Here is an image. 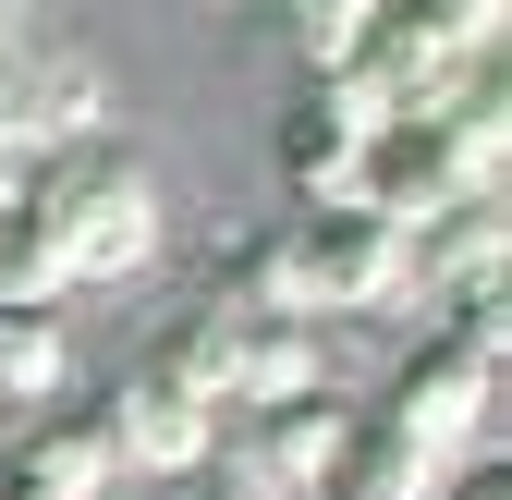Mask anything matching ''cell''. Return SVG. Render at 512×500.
Returning <instances> with one entry per match:
<instances>
[{
    "label": "cell",
    "mask_w": 512,
    "mask_h": 500,
    "mask_svg": "<svg viewBox=\"0 0 512 500\" xmlns=\"http://www.w3.org/2000/svg\"><path fill=\"white\" fill-rule=\"evenodd\" d=\"M25 196L61 244V281H135L159 257V171L135 147H74V159H37L25 171Z\"/></svg>",
    "instance_id": "cell-1"
},
{
    "label": "cell",
    "mask_w": 512,
    "mask_h": 500,
    "mask_svg": "<svg viewBox=\"0 0 512 500\" xmlns=\"http://www.w3.org/2000/svg\"><path fill=\"white\" fill-rule=\"evenodd\" d=\"M281 244H293V305H305V318H378V305L415 293L403 232L366 220V208H293Z\"/></svg>",
    "instance_id": "cell-2"
},
{
    "label": "cell",
    "mask_w": 512,
    "mask_h": 500,
    "mask_svg": "<svg viewBox=\"0 0 512 500\" xmlns=\"http://www.w3.org/2000/svg\"><path fill=\"white\" fill-rule=\"evenodd\" d=\"M488 391H500V366L464 354L452 330H427V342L391 366V403H378V427H391V440H415L427 464H464V452H488Z\"/></svg>",
    "instance_id": "cell-3"
},
{
    "label": "cell",
    "mask_w": 512,
    "mask_h": 500,
    "mask_svg": "<svg viewBox=\"0 0 512 500\" xmlns=\"http://www.w3.org/2000/svg\"><path fill=\"white\" fill-rule=\"evenodd\" d=\"M378 86L354 74H305V98L281 110V135H269V159H281V183H293V208H354V159H366V135H378Z\"/></svg>",
    "instance_id": "cell-4"
},
{
    "label": "cell",
    "mask_w": 512,
    "mask_h": 500,
    "mask_svg": "<svg viewBox=\"0 0 512 500\" xmlns=\"http://www.w3.org/2000/svg\"><path fill=\"white\" fill-rule=\"evenodd\" d=\"M464 196H488V183H476L464 135H452L439 110H427V122H378L366 159H354V208L391 220V232H415V220H439V208H464Z\"/></svg>",
    "instance_id": "cell-5"
},
{
    "label": "cell",
    "mask_w": 512,
    "mask_h": 500,
    "mask_svg": "<svg viewBox=\"0 0 512 500\" xmlns=\"http://www.w3.org/2000/svg\"><path fill=\"white\" fill-rule=\"evenodd\" d=\"M98 427H110V464L122 476H196L208 452H220V403H196V391H171L159 366H135L110 403H98Z\"/></svg>",
    "instance_id": "cell-6"
},
{
    "label": "cell",
    "mask_w": 512,
    "mask_h": 500,
    "mask_svg": "<svg viewBox=\"0 0 512 500\" xmlns=\"http://www.w3.org/2000/svg\"><path fill=\"white\" fill-rule=\"evenodd\" d=\"M342 440H354V403H330V391H305V403H269V415L220 427V452L269 488V500H317V476L342 464Z\"/></svg>",
    "instance_id": "cell-7"
},
{
    "label": "cell",
    "mask_w": 512,
    "mask_h": 500,
    "mask_svg": "<svg viewBox=\"0 0 512 500\" xmlns=\"http://www.w3.org/2000/svg\"><path fill=\"white\" fill-rule=\"evenodd\" d=\"M305 391H330L317 318H244L232 305V415H269V403H305Z\"/></svg>",
    "instance_id": "cell-8"
},
{
    "label": "cell",
    "mask_w": 512,
    "mask_h": 500,
    "mask_svg": "<svg viewBox=\"0 0 512 500\" xmlns=\"http://www.w3.org/2000/svg\"><path fill=\"white\" fill-rule=\"evenodd\" d=\"M0 476H13V488H37V500H110V488H122L98 403H86V415H37L25 440H13V464H0Z\"/></svg>",
    "instance_id": "cell-9"
},
{
    "label": "cell",
    "mask_w": 512,
    "mask_h": 500,
    "mask_svg": "<svg viewBox=\"0 0 512 500\" xmlns=\"http://www.w3.org/2000/svg\"><path fill=\"white\" fill-rule=\"evenodd\" d=\"M403 269H415V293H488L500 281V208L488 196H464V208H439V220H415L403 232Z\"/></svg>",
    "instance_id": "cell-10"
},
{
    "label": "cell",
    "mask_w": 512,
    "mask_h": 500,
    "mask_svg": "<svg viewBox=\"0 0 512 500\" xmlns=\"http://www.w3.org/2000/svg\"><path fill=\"white\" fill-rule=\"evenodd\" d=\"M74 391V330H61V305H0V415H37Z\"/></svg>",
    "instance_id": "cell-11"
},
{
    "label": "cell",
    "mask_w": 512,
    "mask_h": 500,
    "mask_svg": "<svg viewBox=\"0 0 512 500\" xmlns=\"http://www.w3.org/2000/svg\"><path fill=\"white\" fill-rule=\"evenodd\" d=\"M439 476H452V464H427V452L391 440L378 415H354V440H342L330 476H317V500H439Z\"/></svg>",
    "instance_id": "cell-12"
},
{
    "label": "cell",
    "mask_w": 512,
    "mask_h": 500,
    "mask_svg": "<svg viewBox=\"0 0 512 500\" xmlns=\"http://www.w3.org/2000/svg\"><path fill=\"white\" fill-rule=\"evenodd\" d=\"M147 366H159L171 391H196V403H220V415H232V305H183V318L159 330V354H147Z\"/></svg>",
    "instance_id": "cell-13"
},
{
    "label": "cell",
    "mask_w": 512,
    "mask_h": 500,
    "mask_svg": "<svg viewBox=\"0 0 512 500\" xmlns=\"http://www.w3.org/2000/svg\"><path fill=\"white\" fill-rule=\"evenodd\" d=\"M74 281H61V244H49V220H37V196L13 183L0 196V305H61Z\"/></svg>",
    "instance_id": "cell-14"
},
{
    "label": "cell",
    "mask_w": 512,
    "mask_h": 500,
    "mask_svg": "<svg viewBox=\"0 0 512 500\" xmlns=\"http://www.w3.org/2000/svg\"><path fill=\"white\" fill-rule=\"evenodd\" d=\"M378 13L427 49H452V61H488V37H500V0H378Z\"/></svg>",
    "instance_id": "cell-15"
},
{
    "label": "cell",
    "mask_w": 512,
    "mask_h": 500,
    "mask_svg": "<svg viewBox=\"0 0 512 500\" xmlns=\"http://www.w3.org/2000/svg\"><path fill=\"white\" fill-rule=\"evenodd\" d=\"M378 25V0H293V49H305V74H342V61L366 49Z\"/></svg>",
    "instance_id": "cell-16"
},
{
    "label": "cell",
    "mask_w": 512,
    "mask_h": 500,
    "mask_svg": "<svg viewBox=\"0 0 512 500\" xmlns=\"http://www.w3.org/2000/svg\"><path fill=\"white\" fill-rule=\"evenodd\" d=\"M439 500H512V476H500V464H488V452H464V464H452V476H439Z\"/></svg>",
    "instance_id": "cell-17"
},
{
    "label": "cell",
    "mask_w": 512,
    "mask_h": 500,
    "mask_svg": "<svg viewBox=\"0 0 512 500\" xmlns=\"http://www.w3.org/2000/svg\"><path fill=\"white\" fill-rule=\"evenodd\" d=\"M0 500H37V488H13V476H0Z\"/></svg>",
    "instance_id": "cell-18"
},
{
    "label": "cell",
    "mask_w": 512,
    "mask_h": 500,
    "mask_svg": "<svg viewBox=\"0 0 512 500\" xmlns=\"http://www.w3.org/2000/svg\"><path fill=\"white\" fill-rule=\"evenodd\" d=\"M208 13H244V0H208Z\"/></svg>",
    "instance_id": "cell-19"
},
{
    "label": "cell",
    "mask_w": 512,
    "mask_h": 500,
    "mask_svg": "<svg viewBox=\"0 0 512 500\" xmlns=\"http://www.w3.org/2000/svg\"><path fill=\"white\" fill-rule=\"evenodd\" d=\"M110 500H135V488H110Z\"/></svg>",
    "instance_id": "cell-20"
},
{
    "label": "cell",
    "mask_w": 512,
    "mask_h": 500,
    "mask_svg": "<svg viewBox=\"0 0 512 500\" xmlns=\"http://www.w3.org/2000/svg\"><path fill=\"white\" fill-rule=\"evenodd\" d=\"M0 13H13V0H0Z\"/></svg>",
    "instance_id": "cell-21"
}]
</instances>
